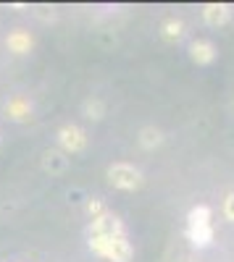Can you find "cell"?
Here are the masks:
<instances>
[{
	"mask_svg": "<svg viewBox=\"0 0 234 262\" xmlns=\"http://www.w3.org/2000/svg\"><path fill=\"white\" fill-rule=\"evenodd\" d=\"M82 113H84V118H90V121H103L105 102L100 97H87V100L82 102Z\"/></svg>",
	"mask_w": 234,
	"mask_h": 262,
	"instance_id": "13",
	"label": "cell"
},
{
	"mask_svg": "<svg viewBox=\"0 0 234 262\" xmlns=\"http://www.w3.org/2000/svg\"><path fill=\"white\" fill-rule=\"evenodd\" d=\"M105 179H108V184L119 191H137L142 186V170L132 163L126 160H116L108 165V170H105Z\"/></svg>",
	"mask_w": 234,
	"mask_h": 262,
	"instance_id": "3",
	"label": "cell"
},
{
	"mask_svg": "<svg viewBox=\"0 0 234 262\" xmlns=\"http://www.w3.org/2000/svg\"><path fill=\"white\" fill-rule=\"evenodd\" d=\"M84 212H87L90 221H98V217H103L105 212H111V210L105 207V202L100 200V196H90V200L84 202Z\"/></svg>",
	"mask_w": 234,
	"mask_h": 262,
	"instance_id": "14",
	"label": "cell"
},
{
	"mask_svg": "<svg viewBox=\"0 0 234 262\" xmlns=\"http://www.w3.org/2000/svg\"><path fill=\"white\" fill-rule=\"evenodd\" d=\"M6 116L11 118V121H29L32 118V102L27 100V97H21V95H16V97H11L8 102H6Z\"/></svg>",
	"mask_w": 234,
	"mask_h": 262,
	"instance_id": "10",
	"label": "cell"
},
{
	"mask_svg": "<svg viewBox=\"0 0 234 262\" xmlns=\"http://www.w3.org/2000/svg\"><path fill=\"white\" fill-rule=\"evenodd\" d=\"M55 142H58L61 152H66V155H79V152L87 149L90 137H87V131H84L82 126H76V123H63L58 128V134H55Z\"/></svg>",
	"mask_w": 234,
	"mask_h": 262,
	"instance_id": "4",
	"label": "cell"
},
{
	"mask_svg": "<svg viewBox=\"0 0 234 262\" xmlns=\"http://www.w3.org/2000/svg\"><path fill=\"white\" fill-rule=\"evenodd\" d=\"M6 48H8L13 55H29L32 48H34V37H32L27 29H13V32H8V37H6Z\"/></svg>",
	"mask_w": 234,
	"mask_h": 262,
	"instance_id": "8",
	"label": "cell"
},
{
	"mask_svg": "<svg viewBox=\"0 0 234 262\" xmlns=\"http://www.w3.org/2000/svg\"><path fill=\"white\" fill-rule=\"evenodd\" d=\"M213 212H210L208 205H195L187 215V238L195 249H208L216 238V231H213Z\"/></svg>",
	"mask_w": 234,
	"mask_h": 262,
	"instance_id": "1",
	"label": "cell"
},
{
	"mask_svg": "<svg viewBox=\"0 0 234 262\" xmlns=\"http://www.w3.org/2000/svg\"><path fill=\"white\" fill-rule=\"evenodd\" d=\"M219 50L216 45L210 39H195V42H189V60L198 63V66H210L216 60Z\"/></svg>",
	"mask_w": 234,
	"mask_h": 262,
	"instance_id": "6",
	"label": "cell"
},
{
	"mask_svg": "<svg viewBox=\"0 0 234 262\" xmlns=\"http://www.w3.org/2000/svg\"><path fill=\"white\" fill-rule=\"evenodd\" d=\"M161 37H163L166 42H179V39L184 37V21L177 18V16L166 18L163 24H161Z\"/></svg>",
	"mask_w": 234,
	"mask_h": 262,
	"instance_id": "11",
	"label": "cell"
},
{
	"mask_svg": "<svg viewBox=\"0 0 234 262\" xmlns=\"http://www.w3.org/2000/svg\"><path fill=\"white\" fill-rule=\"evenodd\" d=\"M40 163H42V170L45 173H50V176H61V173H66V168H69V155L61 152L58 147H53V149L42 152Z\"/></svg>",
	"mask_w": 234,
	"mask_h": 262,
	"instance_id": "7",
	"label": "cell"
},
{
	"mask_svg": "<svg viewBox=\"0 0 234 262\" xmlns=\"http://www.w3.org/2000/svg\"><path fill=\"white\" fill-rule=\"evenodd\" d=\"M229 18H231L229 3H205L203 6V21L208 27H224Z\"/></svg>",
	"mask_w": 234,
	"mask_h": 262,
	"instance_id": "9",
	"label": "cell"
},
{
	"mask_svg": "<svg viewBox=\"0 0 234 262\" xmlns=\"http://www.w3.org/2000/svg\"><path fill=\"white\" fill-rule=\"evenodd\" d=\"M87 244L98 257L108 259V262H129L134 257V247L126 233L113 236V238H87Z\"/></svg>",
	"mask_w": 234,
	"mask_h": 262,
	"instance_id": "2",
	"label": "cell"
},
{
	"mask_svg": "<svg viewBox=\"0 0 234 262\" xmlns=\"http://www.w3.org/2000/svg\"><path fill=\"white\" fill-rule=\"evenodd\" d=\"M124 221L113 212H105L98 221H90L87 226V238H113V236H124Z\"/></svg>",
	"mask_w": 234,
	"mask_h": 262,
	"instance_id": "5",
	"label": "cell"
},
{
	"mask_svg": "<svg viewBox=\"0 0 234 262\" xmlns=\"http://www.w3.org/2000/svg\"><path fill=\"white\" fill-rule=\"evenodd\" d=\"M137 142H140L142 149H155V147L163 144V131L155 128V126H145V128H140Z\"/></svg>",
	"mask_w": 234,
	"mask_h": 262,
	"instance_id": "12",
	"label": "cell"
},
{
	"mask_svg": "<svg viewBox=\"0 0 234 262\" xmlns=\"http://www.w3.org/2000/svg\"><path fill=\"white\" fill-rule=\"evenodd\" d=\"M221 210H224V217H226V221L234 223V191L224 196V207H221Z\"/></svg>",
	"mask_w": 234,
	"mask_h": 262,
	"instance_id": "15",
	"label": "cell"
}]
</instances>
